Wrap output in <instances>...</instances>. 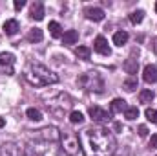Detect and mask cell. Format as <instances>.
Masks as SVG:
<instances>
[{
  "label": "cell",
  "mask_w": 157,
  "mask_h": 156,
  "mask_svg": "<svg viewBox=\"0 0 157 156\" xmlns=\"http://www.w3.org/2000/svg\"><path fill=\"white\" fill-rule=\"evenodd\" d=\"M80 151L86 156H113L117 151V140L112 130L104 127H90L78 134Z\"/></svg>",
  "instance_id": "6da1fadb"
},
{
  "label": "cell",
  "mask_w": 157,
  "mask_h": 156,
  "mask_svg": "<svg viewBox=\"0 0 157 156\" xmlns=\"http://www.w3.org/2000/svg\"><path fill=\"white\" fill-rule=\"evenodd\" d=\"M59 138L60 132L55 127L35 130V134L24 147V156H60Z\"/></svg>",
  "instance_id": "7a4b0ae2"
},
{
  "label": "cell",
  "mask_w": 157,
  "mask_h": 156,
  "mask_svg": "<svg viewBox=\"0 0 157 156\" xmlns=\"http://www.w3.org/2000/svg\"><path fill=\"white\" fill-rule=\"evenodd\" d=\"M24 77L29 84L42 88V86H49V84H55L59 83V76L55 72H51L48 66L40 64V63H29L24 70Z\"/></svg>",
  "instance_id": "3957f363"
},
{
  "label": "cell",
  "mask_w": 157,
  "mask_h": 156,
  "mask_svg": "<svg viewBox=\"0 0 157 156\" xmlns=\"http://www.w3.org/2000/svg\"><path fill=\"white\" fill-rule=\"evenodd\" d=\"M44 101H46V109L49 110V114H53V116L59 117V119H64V116L68 112H71L73 99L66 92H57V94L46 97Z\"/></svg>",
  "instance_id": "277c9868"
},
{
  "label": "cell",
  "mask_w": 157,
  "mask_h": 156,
  "mask_svg": "<svg viewBox=\"0 0 157 156\" xmlns=\"http://www.w3.org/2000/svg\"><path fill=\"white\" fill-rule=\"evenodd\" d=\"M77 84L86 90V92H93V94H102L104 88H106V83L104 77L97 72V70H90V72H84L82 76L77 77Z\"/></svg>",
  "instance_id": "5b68a950"
},
{
  "label": "cell",
  "mask_w": 157,
  "mask_h": 156,
  "mask_svg": "<svg viewBox=\"0 0 157 156\" xmlns=\"http://www.w3.org/2000/svg\"><path fill=\"white\" fill-rule=\"evenodd\" d=\"M60 149L68 156H77L80 151V142H78V134L73 130H62L60 132Z\"/></svg>",
  "instance_id": "8992f818"
},
{
  "label": "cell",
  "mask_w": 157,
  "mask_h": 156,
  "mask_svg": "<svg viewBox=\"0 0 157 156\" xmlns=\"http://www.w3.org/2000/svg\"><path fill=\"white\" fill-rule=\"evenodd\" d=\"M88 114H90V117H91V121L97 123V125L110 123V119H112V114H110V112H106L104 109H101V107H97V105L90 107V109H88Z\"/></svg>",
  "instance_id": "52a82bcc"
},
{
  "label": "cell",
  "mask_w": 157,
  "mask_h": 156,
  "mask_svg": "<svg viewBox=\"0 0 157 156\" xmlns=\"http://www.w3.org/2000/svg\"><path fill=\"white\" fill-rule=\"evenodd\" d=\"M15 74V55L13 53H0V76H13Z\"/></svg>",
  "instance_id": "ba28073f"
},
{
  "label": "cell",
  "mask_w": 157,
  "mask_h": 156,
  "mask_svg": "<svg viewBox=\"0 0 157 156\" xmlns=\"http://www.w3.org/2000/svg\"><path fill=\"white\" fill-rule=\"evenodd\" d=\"M93 50H95L99 55H104V57L112 55V48H110L108 40L104 39L102 35H97V37H95V42H93Z\"/></svg>",
  "instance_id": "9c48e42d"
},
{
  "label": "cell",
  "mask_w": 157,
  "mask_h": 156,
  "mask_svg": "<svg viewBox=\"0 0 157 156\" xmlns=\"http://www.w3.org/2000/svg\"><path fill=\"white\" fill-rule=\"evenodd\" d=\"M143 79H144L148 84L157 83V66L155 64H146V66H144V70H143Z\"/></svg>",
  "instance_id": "30bf717a"
},
{
  "label": "cell",
  "mask_w": 157,
  "mask_h": 156,
  "mask_svg": "<svg viewBox=\"0 0 157 156\" xmlns=\"http://www.w3.org/2000/svg\"><path fill=\"white\" fill-rule=\"evenodd\" d=\"M84 15H86L88 20H93V22H101L104 18V11L101 7H86Z\"/></svg>",
  "instance_id": "8fae6325"
},
{
  "label": "cell",
  "mask_w": 157,
  "mask_h": 156,
  "mask_svg": "<svg viewBox=\"0 0 157 156\" xmlns=\"http://www.w3.org/2000/svg\"><path fill=\"white\" fill-rule=\"evenodd\" d=\"M44 15H46V11H44V4H42V2H33L31 7H29V17H31L33 20H42Z\"/></svg>",
  "instance_id": "7c38bea8"
},
{
  "label": "cell",
  "mask_w": 157,
  "mask_h": 156,
  "mask_svg": "<svg viewBox=\"0 0 157 156\" xmlns=\"http://www.w3.org/2000/svg\"><path fill=\"white\" fill-rule=\"evenodd\" d=\"M20 147L17 145V143H6V145H2L0 147V156H20Z\"/></svg>",
  "instance_id": "4fadbf2b"
},
{
  "label": "cell",
  "mask_w": 157,
  "mask_h": 156,
  "mask_svg": "<svg viewBox=\"0 0 157 156\" xmlns=\"http://www.w3.org/2000/svg\"><path fill=\"white\" fill-rule=\"evenodd\" d=\"M18 30H20V24H18V20H15V18H9V20H6V22H4V33H6V35L13 37V35H17V33H18Z\"/></svg>",
  "instance_id": "5bb4252c"
},
{
  "label": "cell",
  "mask_w": 157,
  "mask_h": 156,
  "mask_svg": "<svg viewBox=\"0 0 157 156\" xmlns=\"http://www.w3.org/2000/svg\"><path fill=\"white\" fill-rule=\"evenodd\" d=\"M128 109V105H126V101L124 99H113L112 103H110V114H122L124 110Z\"/></svg>",
  "instance_id": "9a60e30c"
},
{
  "label": "cell",
  "mask_w": 157,
  "mask_h": 156,
  "mask_svg": "<svg viewBox=\"0 0 157 156\" xmlns=\"http://www.w3.org/2000/svg\"><path fill=\"white\" fill-rule=\"evenodd\" d=\"M137 68H139V61L135 59V55H130V57L124 61V70H126V74L133 76V74H137Z\"/></svg>",
  "instance_id": "2e32d148"
},
{
  "label": "cell",
  "mask_w": 157,
  "mask_h": 156,
  "mask_svg": "<svg viewBox=\"0 0 157 156\" xmlns=\"http://www.w3.org/2000/svg\"><path fill=\"white\" fill-rule=\"evenodd\" d=\"M77 42H78V33L75 30H68V31L62 33V44L71 46V44H77Z\"/></svg>",
  "instance_id": "e0dca14e"
},
{
  "label": "cell",
  "mask_w": 157,
  "mask_h": 156,
  "mask_svg": "<svg viewBox=\"0 0 157 156\" xmlns=\"http://www.w3.org/2000/svg\"><path fill=\"white\" fill-rule=\"evenodd\" d=\"M155 99V94H154V90H150V88H144V90H141L139 92V101L143 103V105H148V103H152Z\"/></svg>",
  "instance_id": "ac0fdd59"
},
{
  "label": "cell",
  "mask_w": 157,
  "mask_h": 156,
  "mask_svg": "<svg viewBox=\"0 0 157 156\" xmlns=\"http://www.w3.org/2000/svg\"><path fill=\"white\" fill-rule=\"evenodd\" d=\"M128 39H130V35H128L124 30H121V31H115V33H113V44H115V46H122V44H126Z\"/></svg>",
  "instance_id": "d6986e66"
},
{
  "label": "cell",
  "mask_w": 157,
  "mask_h": 156,
  "mask_svg": "<svg viewBox=\"0 0 157 156\" xmlns=\"http://www.w3.org/2000/svg\"><path fill=\"white\" fill-rule=\"evenodd\" d=\"M122 88H124L126 92H130V94L135 92V90H137V77H135V76H130V77L122 83Z\"/></svg>",
  "instance_id": "ffe728a7"
},
{
  "label": "cell",
  "mask_w": 157,
  "mask_h": 156,
  "mask_svg": "<svg viewBox=\"0 0 157 156\" xmlns=\"http://www.w3.org/2000/svg\"><path fill=\"white\" fill-rule=\"evenodd\" d=\"M75 55L82 61H90V55H91V50L88 46H77L75 48Z\"/></svg>",
  "instance_id": "44dd1931"
},
{
  "label": "cell",
  "mask_w": 157,
  "mask_h": 156,
  "mask_svg": "<svg viewBox=\"0 0 157 156\" xmlns=\"http://www.w3.org/2000/svg\"><path fill=\"white\" fill-rule=\"evenodd\" d=\"M42 39H44V33H42L40 28H33V30H29V33H28V40H29V42H40Z\"/></svg>",
  "instance_id": "7402d4cb"
},
{
  "label": "cell",
  "mask_w": 157,
  "mask_h": 156,
  "mask_svg": "<svg viewBox=\"0 0 157 156\" xmlns=\"http://www.w3.org/2000/svg\"><path fill=\"white\" fill-rule=\"evenodd\" d=\"M143 18H144V11L143 9H135V11L130 13V22L132 24H141Z\"/></svg>",
  "instance_id": "603a6c76"
},
{
  "label": "cell",
  "mask_w": 157,
  "mask_h": 156,
  "mask_svg": "<svg viewBox=\"0 0 157 156\" xmlns=\"http://www.w3.org/2000/svg\"><path fill=\"white\" fill-rule=\"evenodd\" d=\"M26 116H28V119H31V121H40L42 119V112H40L39 109H35V107H29L26 110Z\"/></svg>",
  "instance_id": "cb8c5ba5"
},
{
  "label": "cell",
  "mask_w": 157,
  "mask_h": 156,
  "mask_svg": "<svg viewBox=\"0 0 157 156\" xmlns=\"http://www.w3.org/2000/svg\"><path fill=\"white\" fill-rule=\"evenodd\" d=\"M49 31H51V37H62V28H60V24L55 22V20L49 22Z\"/></svg>",
  "instance_id": "d4e9b609"
},
{
  "label": "cell",
  "mask_w": 157,
  "mask_h": 156,
  "mask_svg": "<svg viewBox=\"0 0 157 156\" xmlns=\"http://www.w3.org/2000/svg\"><path fill=\"white\" fill-rule=\"evenodd\" d=\"M124 117H126L128 121L137 119V117H139V110H137V107H128V109L124 110Z\"/></svg>",
  "instance_id": "484cf974"
},
{
  "label": "cell",
  "mask_w": 157,
  "mask_h": 156,
  "mask_svg": "<svg viewBox=\"0 0 157 156\" xmlns=\"http://www.w3.org/2000/svg\"><path fill=\"white\" fill-rule=\"evenodd\" d=\"M70 121H71L73 125H80V123L84 121L82 112H78V110H71V112H70Z\"/></svg>",
  "instance_id": "4316f807"
},
{
  "label": "cell",
  "mask_w": 157,
  "mask_h": 156,
  "mask_svg": "<svg viewBox=\"0 0 157 156\" xmlns=\"http://www.w3.org/2000/svg\"><path fill=\"white\" fill-rule=\"evenodd\" d=\"M144 116H146L148 121H152V123L157 125V110L155 109H146V110H144Z\"/></svg>",
  "instance_id": "83f0119b"
},
{
  "label": "cell",
  "mask_w": 157,
  "mask_h": 156,
  "mask_svg": "<svg viewBox=\"0 0 157 156\" xmlns=\"http://www.w3.org/2000/svg\"><path fill=\"white\" fill-rule=\"evenodd\" d=\"M139 136H141V138H146V136H148V129H146L144 125L139 127Z\"/></svg>",
  "instance_id": "f1b7e54d"
},
{
  "label": "cell",
  "mask_w": 157,
  "mask_h": 156,
  "mask_svg": "<svg viewBox=\"0 0 157 156\" xmlns=\"http://www.w3.org/2000/svg\"><path fill=\"white\" fill-rule=\"evenodd\" d=\"M150 147H152V149H157V134H154V136L150 138Z\"/></svg>",
  "instance_id": "f546056e"
},
{
  "label": "cell",
  "mask_w": 157,
  "mask_h": 156,
  "mask_svg": "<svg viewBox=\"0 0 157 156\" xmlns=\"http://www.w3.org/2000/svg\"><path fill=\"white\" fill-rule=\"evenodd\" d=\"M24 6H26V2H24V0H17V2H15V9H22Z\"/></svg>",
  "instance_id": "4dcf8cb0"
},
{
  "label": "cell",
  "mask_w": 157,
  "mask_h": 156,
  "mask_svg": "<svg viewBox=\"0 0 157 156\" xmlns=\"http://www.w3.org/2000/svg\"><path fill=\"white\" fill-rule=\"evenodd\" d=\"M152 48H154V51L157 53V37H155L154 40H152Z\"/></svg>",
  "instance_id": "1f68e13d"
},
{
  "label": "cell",
  "mask_w": 157,
  "mask_h": 156,
  "mask_svg": "<svg viewBox=\"0 0 157 156\" xmlns=\"http://www.w3.org/2000/svg\"><path fill=\"white\" fill-rule=\"evenodd\" d=\"M155 13H157V2H155Z\"/></svg>",
  "instance_id": "d6a6232c"
}]
</instances>
